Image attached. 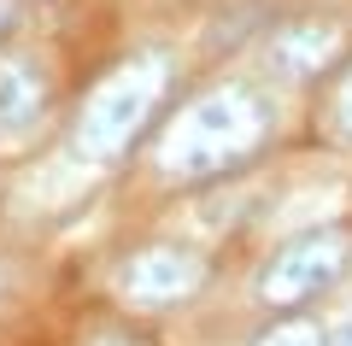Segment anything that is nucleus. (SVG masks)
<instances>
[{
	"instance_id": "f257e3e1",
	"label": "nucleus",
	"mask_w": 352,
	"mask_h": 346,
	"mask_svg": "<svg viewBox=\"0 0 352 346\" xmlns=\"http://www.w3.org/2000/svg\"><path fill=\"white\" fill-rule=\"evenodd\" d=\"M270 124H276V111L252 83H217L170 118V129L153 147V164L170 182L229 176L270 141Z\"/></svg>"
},
{
	"instance_id": "f03ea898",
	"label": "nucleus",
	"mask_w": 352,
	"mask_h": 346,
	"mask_svg": "<svg viewBox=\"0 0 352 346\" xmlns=\"http://www.w3.org/2000/svg\"><path fill=\"white\" fill-rule=\"evenodd\" d=\"M164 88H170V59L153 47L112 65L100 83L88 88L82 111H76V153L88 164H118L135 147V136H147Z\"/></svg>"
},
{
	"instance_id": "7ed1b4c3",
	"label": "nucleus",
	"mask_w": 352,
	"mask_h": 346,
	"mask_svg": "<svg viewBox=\"0 0 352 346\" xmlns=\"http://www.w3.org/2000/svg\"><path fill=\"white\" fill-rule=\"evenodd\" d=\"M352 264V235L346 229H305L300 241L270 252V264L258 270V299L276 311H294L305 299H317L323 288H335Z\"/></svg>"
},
{
	"instance_id": "20e7f679",
	"label": "nucleus",
	"mask_w": 352,
	"mask_h": 346,
	"mask_svg": "<svg viewBox=\"0 0 352 346\" xmlns=\"http://www.w3.org/2000/svg\"><path fill=\"white\" fill-rule=\"evenodd\" d=\"M118 288H124V299H135L147 311H170L206 288V259L188 247H164L159 241V247H141L118 264Z\"/></svg>"
},
{
	"instance_id": "39448f33",
	"label": "nucleus",
	"mask_w": 352,
	"mask_h": 346,
	"mask_svg": "<svg viewBox=\"0 0 352 346\" xmlns=\"http://www.w3.org/2000/svg\"><path fill=\"white\" fill-rule=\"evenodd\" d=\"M340 53V24H323V18H300V24H282L270 36V71L288 76V83H305V76H323Z\"/></svg>"
},
{
	"instance_id": "423d86ee",
	"label": "nucleus",
	"mask_w": 352,
	"mask_h": 346,
	"mask_svg": "<svg viewBox=\"0 0 352 346\" xmlns=\"http://www.w3.org/2000/svg\"><path fill=\"white\" fill-rule=\"evenodd\" d=\"M47 106V71L30 53H0V129H30Z\"/></svg>"
},
{
	"instance_id": "0eeeda50",
	"label": "nucleus",
	"mask_w": 352,
	"mask_h": 346,
	"mask_svg": "<svg viewBox=\"0 0 352 346\" xmlns=\"http://www.w3.org/2000/svg\"><path fill=\"white\" fill-rule=\"evenodd\" d=\"M252 346H329V334L311 317H276V323H264L252 334Z\"/></svg>"
},
{
	"instance_id": "6e6552de",
	"label": "nucleus",
	"mask_w": 352,
	"mask_h": 346,
	"mask_svg": "<svg viewBox=\"0 0 352 346\" xmlns=\"http://www.w3.org/2000/svg\"><path fill=\"white\" fill-rule=\"evenodd\" d=\"M329 111H335V129L352 141V71H346V83L335 88V106H329Z\"/></svg>"
},
{
	"instance_id": "1a4fd4ad",
	"label": "nucleus",
	"mask_w": 352,
	"mask_h": 346,
	"mask_svg": "<svg viewBox=\"0 0 352 346\" xmlns=\"http://www.w3.org/2000/svg\"><path fill=\"white\" fill-rule=\"evenodd\" d=\"M12 24H18V0H0V41L12 36Z\"/></svg>"
},
{
	"instance_id": "9d476101",
	"label": "nucleus",
	"mask_w": 352,
	"mask_h": 346,
	"mask_svg": "<svg viewBox=\"0 0 352 346\" xmlns=\"http://www.w3.org/2000/svg\"><path fill=\"white\" fill-rule=\"evenodd\" d=\"M329 346H352V323H340V329L329 334Z\"/></svg>"
},
{
	"instance_id": "9b49d317",
	"label": "nucleus",
	"mask_w": 352,
	"mask_h": 346,
	"mask_svg": "<svg viewBox=\"0 0 352 346\" xmlns=\"http://www.w3.org/2000/svg\"><path fill=\"white\" fill-rule=\"evenodd\" d=\"M94 346H135V340H124V334H100Z\"/></svg>"
},
{
	"instance_id": "f8f14e48",
	"label": "nucleus",
	"mask_w": 352,
	"mask_h": 346,
	"mask_svg": "<svg viewBox=\"0 0 352 346\" xmlns=\"http://www.w3.org/2000/svg\"><path fill=\"white\" fill-rule=\"evenodd\" d=\"M0 294H6V264H0Z\"/></svg>"
}]
</instances>
